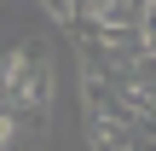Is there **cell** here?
<instances>
[{"label":"cell","instance_id":"6da1fadb","mask_svg":"<svg viewBox=\"0 0 156 151\" xmlns=\"http://www.w3.org/2000/svg\"><path fill=\"white\" fill-rule=\"evenodd\" d=\"M46 105H52V64H46V52L41 47L0 52V111L46 122Z\"/></svg>","mask_w":156,"mask_h":151},{"label":"cell","instance_id":"7a4b0ae2","mask_svg":"<svg viewBox=\"0 0 156 151\" xmlns=\"http://www.w3.org/2000/svg\"><path fill=\"white\" fill-rule=\"evenodd\" d=\"M133 47H139L145 58H156V0H145V6H139V23H133Z\"/></svg>","mask_w":156,"mask_h":151}]
</instances>
